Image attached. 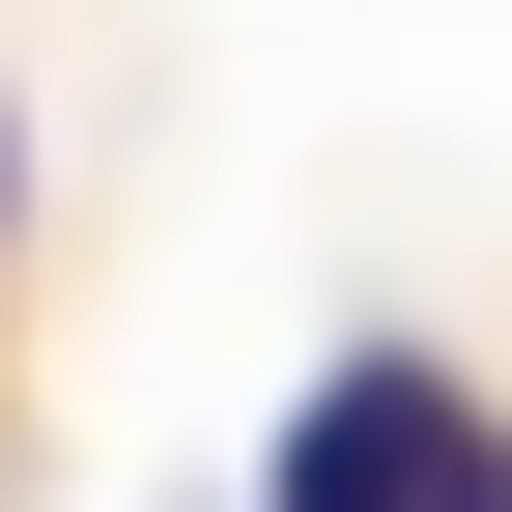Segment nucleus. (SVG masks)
Here are the masks:
<instances>
[{
	"label": "nucleus",
	"mask_w": 512,
	"mask_h": 512,
	"mask_svg": "<svg viewBox=\"0 0 512 512\" xmlns=\"http://www.w3.org/2000/svg\"><path fill=\"white\" fill-rule=\"evenodd\" d=\"M256 512H512V456H484L456 370L370 342V370H313V399H285V484H256Z\"/></svg>",
	"instance_id": "1"
},
{
	"label": "nucleus",
	"mask_w": 512,
	"mask_h": 512,
	"mask_svg": "<svg viewBox=\"0 0 512 512\" xmlns=\"http://www.w3.org/2000/svg\"><path fill=\"white\" fill-rule=\"evenodd\" d=\"M0 200H29V143H0Z\"/></svg>",
	"instance_id": "2"
}]
</instances>
